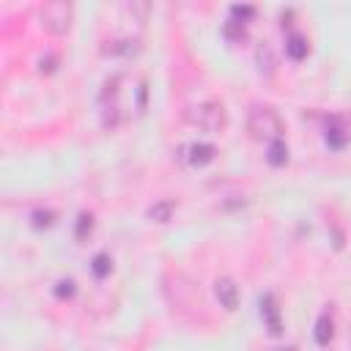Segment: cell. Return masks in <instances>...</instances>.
<instances>
[{
    "label": "cell",
    "instance_id": "6da1fadb",
    "mask_svg": "<svg viewBox=\"0 0 351 351\" xmlns=\"http://www.w3.org/2000/svg\"><path fill=\"white\" fill-rule=\"evenodd\" d=\"M247 132L255 137V140H266V143H274L282 137L285 132V123L280 118V112L269 104H255L247 115Z\"/></svg>",
    "mask_w": 351,
    "mask_h": 351
},
{
    "label": "cell",
    "instance_id": "7a4b0ae2",
    "mask_svg": "<svg viewBox=\"0 0 351 351\" xmlns=\"http://www.w3.org/2000/svg\"><path fill=\"white\" fill-rule=\"evenodd\" d=\"M186 121L206 134H217L228 126V110L222 101H200L186 112Z\"/></svg>",
    "mask_w": 351,
    "mask_h": 351
},
{
    "label": "cell",
    "instance_id": "3957f363",
    "mask_svg": "<svg viewBox=\"0 0 351 351\" xmlns=\"http://www.w3.org/2000/svg\"><path fill=\"white\" fill-rule=\"evenodd\" d=\"M41 19V27L52 36H63L69 27H71V19H74V5L71 3H47L38 14Z\"/></svg>",
    "mask_w": 351,
    "mask_h": 351
},
{
    "label": "cell",
    "instance_id": "277c9868",
    "mask_svg": "<svg viewBox=\"0 0 351 351\" xmlns=\"http://www.w3.org/2000/svg\"><path fill=\"white\" fill-rule=\"evenodd\" d=\"M214 296H217V302L225 307V310H236L239 307V285L230 280V277H219L217 282H214Z\"/></svg>",
    "mask_w": 351,
    "mask_h": 351
},
{
    "label": "cell",
    "instance_id": "5b68a950",
    "mask_svg": "<svg viewBox=\"0 0 351 351\" xmlns=\"http://www.w3.org/2000/svg\"><path fill=\"white\" fill-rule=\"evenodd\" d=\"M176 208H178V203H176L173 197H162V200H156V203L148 208V217H151L154 222H167V219H173Z\"/></svg>",
    "mask_w": 351,
    "mask_h": 351
},
{
    "label": "cell",
    "instance_id": "8992f818",
    "mask_svg": "<svg viewBox=\"0 0 351 351\" xmlns=\"http://www.w3.org/2000/svg\"><path fill=\"white\" fill-rule=\"evenodd\" d=\"M189 151H192V156H189V162H192V165H206V162H211V159H214V154H217V148H214V145H208V143L192 145Z\"/></svg>",
    "mask_w": 351,
    "mask_h": 351
},
{
    "label": "cell",
    "instance_id": "52a82bcc",
    "mask_svg": "<svg viewBox=\"0 0 351 351\" xmlns=\"http://www.w3.org/2000/svg\"><path fill=\"white\" fill-rule=\"evenodd\" d=\"M285 52H288L293 60H302V58L307 55V41H304V36L293 33V36L288 38V44H285Z\"/></svg>",
    "mask_w": 351,
    "mask_h": 351
},
{
    "label": "cell",
    "instance_id": "ba28073f",
    "mask_svg": "<svg viewBox=\"0 0 351 351\" xmlns=\"http://www.w3.org/2000/svg\"><path fill=\"white\" fill-rule=\"evenodd\" d=\"M266 159H269L271 165H285V162H288V145H285L282 140L269 143V154H266Z\"/></svg>",
    "mask_w": 351,
    "mask_h": 351
},
{
    "label": "cell",
    "instance_id": "9c48e42d",
    "mask_svg": "<svg viewBox=\"0 0 351 351\" xmlns=\"http://www.w3.org/2000/svg\"><path fill=\"white\" fill-rule=\"evenodd\" d=\"M315 340H318V346H326V343L332 340V318H329V315H321V318H318Z\"/></svg>",
    "mask_w": 351,
    "mask_h": 351
},
{
    "label": "cell",
    "instance_id": "30bf717a",
    "mask_svg": "<svg viewBox=\"0 0 351 351\" xmlns=\"http://www.w3.org/2000/svg\"><path fill=\"white\" fill-rule=\"evenodd\" d=\"M258 63H261V71H263V69H266V71H274V55H271L269 41H263V44L258 47Z\"/></svg>",
    "mask_w": 351,
    "mask_h": 351
},
{
    "label": "cell",
    "instance_id": "8fae6325",
    "mask_svg": "<svg viewBox=\"0 0 351 351\" xmlns=\"http://www.w3.org/2000/svg\"><path fill=\"white\" fill-rule=\"evenodd\" d=\"M93 228V217L90 214H80V225H77V239H85V230L90 233Z\"/></svg>",
    "mask_w": 351,
    "mask_h": 351
},
{
    "label": "cell",
    "instance_id": "7c38bea8",
    "mask_svg": "<svg viewBox=\"0 0 351 351\" xmlns=\"http://www.w3.org/2000/svg\"><path fill=\"white\" fill-rule=\"evenodd\" d=\"M93 271H96L99 277H104V274L110 271V258H107V255H99V258L93 261Z\"/></svg>",
    "mask_w": 351,
    "mask_h": 351
}]
</instances>
